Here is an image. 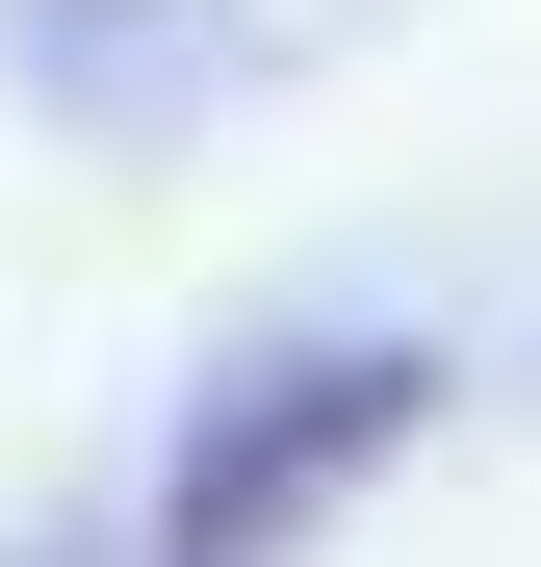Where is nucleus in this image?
Listing matches in <instances>:
<instances>
[{
    "mask_svg": "<svg viewBox=\"0 0 541 567\" xmlns=\"http://www.w3.org/2000/svg\"><path fill=\"white\" fill-rule=\"evenodd\" d=\"M413 413H438L413 336H284V361H232V388L180 413V464H155V567H284L335 491L413 464Z\"/></svg>",
    "mask_w": 541,
    "mask_h": 567,
    "instance_id": "nucleus-1",
    "label": "nucleus"
},
{
    "mask_svg": "<svg viewBox=\"0 0 541 567\" xmlns=\"http://www.w3.org/2000/svg\"><path fill=\"white\" fill-rule=\"evenodd\" d=\"M52 567H104V542H52Z\"/></svg>",
    "mask_w": 541,
    "mask_h": 567,
    "instance_id": "nucleus-2",
    "label": "nucleus"
}]
</instances>
